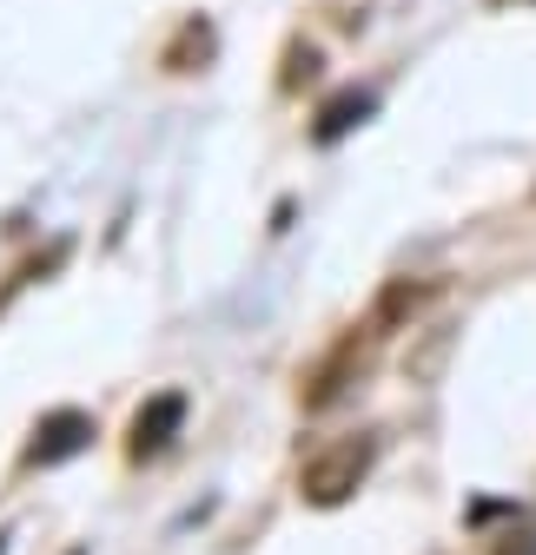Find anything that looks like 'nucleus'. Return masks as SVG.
Returning <instances> with one entry per match:
<instances>
[{"label": "nucleus", "instance_id": "1", "mask_svg": "<svg viewBox=\"0 0 536 555\" xmlns=\"http://www.w3.org/2000/svg\"><path fill=\"white\" fill-rule=\"evenodd\" d=\"M371 463H378V443H371V437H339V443H324V450L298 469V496H305L311 509H339V503H352V496L365 490Z\"/></svg>", "mask_w": 536, "mask_h": 555}, {"label": "nucleus", "instance_id": "2", "mask_svg": "<svg viewBox=\"0 0 536 555\" xmlns=\"http://www.w3.org/2000/svg\"><path fill=\"white\" fill-rule=\"evenodd\" d=\"M371 351H378V324H365V331H345L331 351L318 358V371L305 377V410H324V403H339L365 371H371Z\"/></svg>", "mask_w": 536, "mask_h": 555}, {"label": "nucleus", "instance_id": "3", "mask_svg": "<svg viewBox=\"0 0 536 555\" xmlns=\"http://www.w3.org/2000/svg\"><path fill=\"white\" fill-rule=\"evenodd\" d=\"M93 443V416L87 410H47L34 424V443H27V469H53L66 456H80Z\"/></svg>", "mask_w": 536, "mask_h": 555}, {"label": "nucleus", "instance_id": "4", "mask_svg": "<svg viewBox=\"0 0 536 555\" xmlns=\"http://www.w3.org/2000/svg\"><path fill=\"white\" fill-rule=\"evenodd\" d=\"M179 424H186V397L179 390H159L140 416H132V437H126V450H132V463H146V456H159L173 437H179Z\"/></svg>", "mask_w": 536, "mask_h": 555}, {"label": "nucleus", "instance_id": "5", "mask_svg": "<svg viewBox=\"0 0 536 555\" xmlns=\"http://www.w3.org/2000/svg\"><path fill=\"white\" fill-rule=\"evenodd\" d=\"M371 106H378V100H371V93H358V87H352V93H339V100H331V106L318 113L311 139H318V146H339V139H345L352 126H365V119H371Z\"/></svg>", "mask_w": 536, "mask_h": 555}, {"label": "nucleus", "instance_id": "6", "mask_svg": "<svg viewBox=\"0 0 536 555\" xmlns=\"http://www.w3.org/2000/svg\"><path fill=\"white\" fill-rule=\"evenodd\" d=\"M424 305H431V285H411V278H397V285H384L371 324H378V331H384V324H405V318H418Z\"/></svg>", "mask_w": 536, "mask_h": 555}, {"label": "nucleus", "instance_id": "7", "mask_svg": "<svg viewBox=\"0 0 536 555\" xmlns=\"http://www.w3.org/2000/svg\"><path fill=\"white\" fill-rule=\"evenodd\" d=\"M192 53H199V60H213V27H206V21H192V27L179 34V47L166 53V66H173V74H192V66H186Z\"/></svg>", "mask_w": 536, "mask_h": 555}, {"label": "nucleus", "instance_id": "8", "mask_svg": "<svg viewBox=\"0 0 536 555\" xmlns=\"http://www.w3.org/2000/svg\"><path fill=\"white\" fill-rule=\"evenodd\" d=\"M490 555H536V522H529V516H516V522L490 542Z\"/></svg>", "mask_w": 536, "mask_h": 555}, {"label": "nucleus", "instance_id": "9", "mask_svg": "<svg viewBox=\"0 0 536 555\" xmlns=\"http://www.w3.org/2000/svg\"><path fill=\"white\" fill-rule=\"evenodd\" d=\"M318 74V53L311 47H292V66H285V87H298V80H311Z\"/></svg>", "mask_w": 536, "mask_h": 555}]
</instances>
